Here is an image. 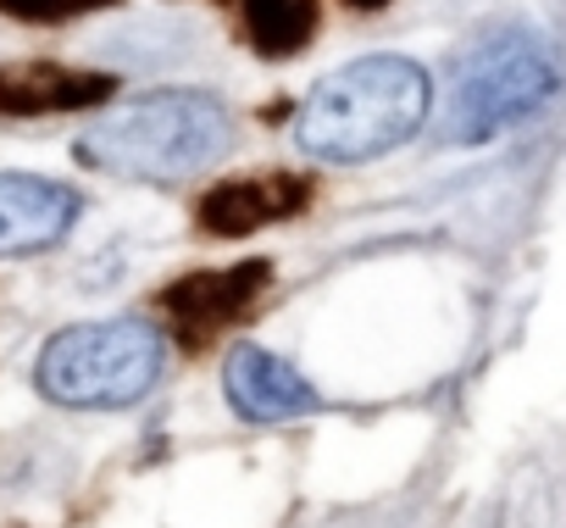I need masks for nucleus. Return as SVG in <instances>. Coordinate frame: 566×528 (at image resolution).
Instances as JSON below:
<instances>
[{
  "label": "nucleus",
  "instance_id": "1",
  "mask_svg": "<svg viewBox=\"0 0 566 528\" xmlns=\"http://www.w3.org/2000/svg\"><path fill=\"white\" fill-rule=\"evenodd\" d=\"M433 106V84L411 56H361L312 84L295 112V139L317 162H373L406 145Z\"/></svg>",
  "mask_w": 566,
  "mask_h": 528
},
{
  "label": "nucleus",
  "instance_id": "2",
  "mask_svg": "<svg viewBox=\"0 0 566 528\" xmlns=\"http://www.w3.org/2000/svg\"><path fill=\"white\" fill-rule=\"evenodd\" d=\"M233 139L228 106L206 90H150L134 101H117L106 117L90 123L78 139V162L112 178L139 184H178L222 162Z\"/></svg>",
  "mask_w": 566,
  "mask_h": 528
},
{
  "label": "nucleus",
  "instance_id": "3",
  "mask_svg": "<svg viewBox=\"0 0 566 528\" xmlns=\"http://www.w3.org/2000/svg\"><path fill=\"white\" fill-rule=\"evenodd\" d=\"M167 340L145 318H101V323H73L45 340L34 362V384L45 401L67 412H123L150 395L161 379Z\"/></svg>",
  "mask_w": 566,
  "mask_h": 528
},
{
  "label": "nucleus",
  "instance_id": "4",
  "mask_svg": "<svg viewBox=\"0 0 566 528\" xmlns=\"http://www.w3.org/2000/svg\"><path fill=\"white\" fill-rule=\"evenodd\" d=\"M555 90H560V73H555V62L544 56L538 40H527V34L489 40L461 68V79L450 90L444 139H455V145L494 139L500 128H511V123L533 117L538 106H549Z\"/></svg>",
  "mask_w": 566,
  "mask_h": 528
},
{
  "label": "nucleus",
  "instance_id": "5",
  "mask_svg": "<svg viewBox=\"0 0 566 528\" xmlns=\"http://www.w3.org/2000/svg\"><path fill=\"white\" fill-rule=\"evenodd\" d=\"M266 290H272V261H239V268H222V273H189V279L167 284L161 301L172 312L178 345L200 351L222 329L244 323Z\"/></svg>",
  "mask_w": 566,
  "mask_h": 528
},
{
  "label": "nucleus",
  "instance_id": "6",
  "mask_svg": "<svg viewBox=\"0 0 566 528\" xmlns=\"http://www.w3.org/2000/svg\"><path fill=\"white\" fill-rule=\"evenodd\" d=\"M78 211H84V195L73 184L34 178V173H0V261L62 245Z\"/></svg>",
  "mask_w": 566,
  "mask_h": 528
},
{
  "label": "nucleus",
  "instance_id": "7",
  "mask_svg": "<svg viewBox=\"0 0 566 528\" xmlns=\"http://www.w3.org/2000/svg\"><path fill=\"white\" fill-rule=\"evenodd\" d=\"M306 206H312V178H295V173H244V178H228V184L206 189L195 217H200L206 234L239 239V234H255L261 222L301 217Z\"/></svg>",
  "mask_w": 566,
  "mask_h": 528
},
{
  "label": "nucleus",
  "instance_id": "8",
  "mask_svg": "<svg viewBox=\"0 0 566 528\" xmlns=\"http://www.w3.org/2000/svg\"><path fill=\"white\" fill-rule=\"evenodd\" d=\"M117 95L112 73H84L62 62H7L0 68V117H56L95 112Z\"/></svg>",
  "mask_w": 566,
  "mask_h": 528
},
{
  "label": "nucleus",
  "instance_id": "9",
  "mask_svg": "<svg viewBox=\"0 0 566 528\" xmlns=\"http://www.w3.org/2000/svg\"><path fill=\"white\" fill-rule=\"evenodd\" d=\"M222 390H228L233 412L250 417V423H283V417H301V412L317 406V390H312L290 362H283V356H272V351H261V345L228 351V362H222Z\"/></svg>",
  "mask_w": 566,
  "mask_h": 528
},
{
  "label": "nucleus",
  "instance_id": "10",
  "mask_svg": "<svg viewBox=\"0 0 566 528\" xmlns=\"http://www.w3.org/2000/svg\"><path fill=\"white\" fill-rule=\"evenodd\" d=\"M244 34L261 56H301L317 34V0H244Z\"/></svg>",
  "mask_w": 566,
  "mask_h": 528
},
{
  "label": "nucleus",
  "instance_id": "11",
  "mask_svg": "<svg viewBox=\"0 0 566 528\" xmlns=\"http://www.w3.org/2000/svg\"><path fill=\"white\" fill-rule=\"evenodd\" d=\"M106 7H123V0H0V12L18 23H67L78 12H106Z\"/></svg>",
  "mask_w": 566,
  "mask_h": 528
},
{
  "label": "nucleus",
  "instance_id": "12",
  "mask_svg": "<svg viewBox=\"0 0 566 528\" xmlns=\"http://www.w3.org/2000/svg\"><path fill=\"white\" fill-rule=\"evenodd\" d=\"M350 7H356V12H384L389 0H350Z\"/></svg>",
  "mask_w": 566,
  "mask_h": 528
}]
</instances>
